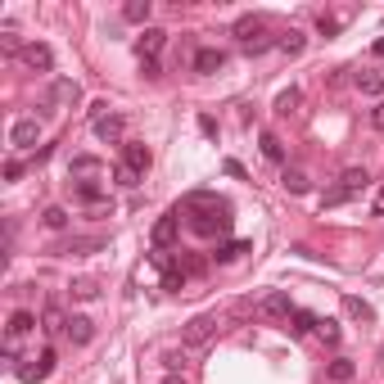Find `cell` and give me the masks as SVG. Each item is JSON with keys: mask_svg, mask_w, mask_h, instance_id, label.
Returning a JSON list of instances; mask_svg holds the SVG:
<instances>
[{"mask_svg": "<svg viewBox=\"0 0 384 384\" xmlns=\"http://www.w3.org/2000/svg\"><path fill=\"white\" fill-rule=\"evenodd\" d=\"M181 213V208H177ZM181 217H190V230L195 235H204V239H213V235H226L230 230V208H226V199L222 204H213V208H190V213H181Z\"/></svg>", "mask_w": 384, "mask_h": 384, "instance_id": "cell-1", "label": "cell"}, {"mask_svg": "<svg viewBox=\"0 0 384 384\" xmlns=\"http://www.w3.org/2000/svg\"><path fill=\"white\" fill-rule=\"evenodd\" d=\"M267 18L263 14H244V18H235V36H239V45H244L249 54H258V50H267Z\"/></svg>", "mask_w": 384, "mask_h": 384, "instance_id": "cell-2", "label": "cell"}, {"mask_svg": "<svg viewBox=\"0 0 384 384\" xmlns=\"http://www.w3.org/2000/svg\"><path fill=\"white\" fill-rule=\"evenodd\" d=\"M36 140H41V122L36 118H14V127H9V145L14 149H32Z\"/></svg>", "mask_w": 384, "mask_h": 384, "instance_id": "cell-3", "label": "cell"}, {"mask_svg": "<svg viewBox=\"0 0 384 384\" xmlns=\"http://www.w3.org/2000/svg\"><path fill=\"white\" fill-rule=\"evenodd\" d=\"M213 330H217V312H204V316H195V321L186 325V334H181V339H186V348H199V344L213 339Z\"/></svg>", "mask_w": 384, "mask_h": 384, "instance_id": "cell-4", "label": "cell"}, {"mask_svg": "<svg viewBox=\"0 0 384 384\" xmlns=\"http://www.w3.org/2000/svg\"><path fill=\"white\" fill-rule=\"evenodd\" d=\"M149 163H154L149 145H140V140H127V145H122V168H131L136 177H145V172H149Z\"/></svg>", "mask_w": 384, "mask_h": 384, "instance_id": "cell-5", "label": "cell"}, {"mask_svg": "<svg viewBox=\"0 0 384 384\" xmlns=\"http://www.w3.org/2000/svg\"><path fill=\"white\" fill-rule=\"evenodd\" d=\"M95 136L109 140V145H127V118L122 113H109V118L95 122Z\"/></svg>", "mask_w": 384, "mask_h": 384, "instance_id": "cell-6", "label": "cell"}, {"mask_svg": "<svg viewBox=\"0 0 384 384\" xmlns=\"http://www.w3.org/2000/svg\"><path fill=\"white\" fill-rule=\"evenodd\" d=\"M253 312H263V316H285V321H290V316H294V303H290V294L272 290V294H263V299L253 303Z\"/></svg>", "mask_w": 384, "mask_h": 384, "instance_id": "cell-7", "label": "cell"}, {"mask_svg": "<svg viewBox=\"0 0 384 384\" xmlns=\"http://www.w3.org/2000/svg\"><path fill=\"white\" fill-rule=\"evenodd\" d=\"M177 235H181V213H168V217L154 222V249H172Z\"/></svg>", "mask_w": 384, "mask_h": 384, "instance_id": "cell-8", "label": "cell"}, {"mask_svg": "<svg viewBox=\"0 0 384 384\" xmlns=\"http://www.w3.org/2000/svg\"><path fill=\"white\" fill-rule=\"evenodd\" d=\"M100 172H104V163L95 158V154H77V158L68 163V177L77 181V186H82V181H95Z\"/></svg>", "mask_w": 384, "mask_h": 384, "instance_id": "cell-9", "label": "cell"}, {"mask_svg": "<svg viewBox=\"0 0 384 384\" xmlns=\"http://www.w3.org/2000/svg\"><path fill=\"white\" fill-rule=\"evenodd\" d=\"M18 371V376H23V380H45V376H50V371H54V348H45V353H36V357H32V367H14Z\"/></svg>", "mask_w": 384, "mask_h": 384, "instance_id": "cell-10", "label": "cell"}, {"mask_svg": "<svg viewBox=\"0 0 384 384\" xmlns=\"http://www.w3.org/2000/svg\"><path fill=\"white\" fill-rule=\"evenodd\" d=\"M41 330L50 334V339H59V334H68V316H64V307L45 303V312H41Z\"/></svg>", "mask_w": 384, "mask_h": 384, "instance_id": "cell-11", "label": "cell"}, {"mask_svg": "<svg viewBox=\"0 0 384 384\" xmlns=\"http://www.w3.org/2000/svg\"><path fill=\"white\" fill-rule=\"evenodd\" d=\"M23 64H27V68H32V73H50V64H54V54H50V45H41V41H32V45H27V50H23Z\"/></svg>", "mask_w": 384, "mask_h": 384, "instance_id": "cell-12", "label": "cell"}, {"mask_svg": "<svg viewBox=\"0 0 384 384\" xmlns=\"http://www.w3.org/2000/svg\"><path fill=\"white\" fill-rule=\"evenodd\" d=\"M163 45H168V32H158V27H145V32H140V41H136V50H140V59H158Z\"/></svg>", "mask_w": 384, "mask_h": 384, "instance_id": "cell-13", "label": "cell"}, {"mask_svg": "<svg viewBox=\"0 0 384 384\" xmlns=\"http://www.w3.org/2000/svg\"><path fill=\"white\" fill-rule=\"evenodd\" d=\"M367 181H371V177H367V168H344V177H339V190L353 199V195H362V190H367Z\"/></svg>", "mask_w": 384, "mask_h": 384, "instance_id": "cell-14", "label": "cell"}, {"mask_svg": "<svg viewBox=\"0 0 384 384\" xmlns=\"http://www.w3.org/2000/svg\"><path fill=\"white\" fill-rule=\"evenodd\" d=\"M50 100L54 104H77V100H82V86H77L73 77H59V82L50 86Z\"/></svg>", "mask_w": 384, "mask_h": 384, "instance_id": "cell-15", "label": "cell"}, {"mask_svg": "<svg viewBox=\"0 0 384 384\" xmlns=\"http://www.w3.org/2000/svg\"><path fill=\"white\" fill-rule=\"evenodd\" d=\"M68 294L77 303H91V299H100V281H95V276H77V281L68 285Z\"/></svg>", "mask_w": 384, "mask_h": 384, "instance_id": "cell-16", "label": "cell"}, {"mask_svg": "<svg viewBox=\"0 0 384 384\" xmlns=\"http://www.w3.org/2000/svg\"><path fill=\"white\" fill-rule=\"evenodd\" d=\"M68 339L73 344H91L95 339V321L91 316H68Z\"/></svg>", "mask_w": 384, "mask_h": 384, "instance_id": "cell-17", "label": "cell"}, {"mask_svg": "<svg viewBox=\"0 0 384 384\" xmlns=\"http://www.w3.org/2000/svg\"><path fill=\"white\" fill-rule=\"evenodd\" d=\"M281 186L290 190V195H307V190H312V181H307V172H299V168H285V172H281Z\"/></svg>", "mask_w": 384, "mask_h": 384, "instance_id": "cell-18", "label": "cell"}, {"mask_svg": "<svg viewBox=\"0 0 384 384\" xmlns=\"http://www.w3.org/2000/svg\"><path fill=\"white\" fill-rule=\"evenodd\" d=\"M222 64H226V54H222V50H199V54H195V68L204 73V77H208V73H217Z\"/></svg>", "mask_w": 384, "mask_h": 384, "instance_id": "cell-19", "label": "cell"}, {"mask_svg": "<svg viewBox=\"0 0 384 384\" xmlns=\"http://www.w3.org/2000/svg\"><path fill=\"white\" fill-rule=\"evenodd\" d=\"M104 244H109V239H104V235H77L73 244L64 249V253H95V249H104Z\"/></svg>", "mask_w": 384, "mask_h": 384, "instance_id": "cell-20", "label": "cell"}, {"mask_svg": "<svg viewBox=\"0 0 384 384\" xmlns=\"http://www.w3.org/2000/svg\"><path fill=\"white\" fill-rule=\"evenodd\" d=\"M344 312H348L353 321H371V316H376V312H371V303H362L357 294H348V299H344Z\"/></svg>", "mask_w": 384, "mask_h": 384, "instance_id": "cell-21", "label": "cell"}, {"mask_svg": "<svg viewBox=\"0 0 384 384\" xmlns=\"http://www.w3.org/2000/svg\"><path fill=\"white\" fill-rule=\"evenodd\" d=\"M357 91L362 95H384V77L380 73H357Z\"/></svg>", "mask_w": 384, "mask_h": 384, "instance_id": "cell-22", "label": "cell"}, {"mask_svg": "<svg viewBox=\"0 0 384 384\" xmlns=\"http://www.w3.org/2000/svg\"><path fill=\"white\" fill-rule=\"evenodd\" d=\"M149 0H127V9H122V14H127V23H149Z\"/></svg>", "mask_w": 384, "mask_h": 384, "instance_id": "cell-23", "label": "cell"}, {"mask_svg": "<svg viewBox=\"0 0 384 384\" xmlns=\"http://www.w3.org/2000/svg\"><path fill=\"white\" fill-rule=\"evenodd\" d=\"M0 50H5V54H23V50H27V45L18 41V32H14V27H9V23L0 27Z\"/></svg>", "mask_w": 384, "mask_h": 384, "instance_id": "cell-24", "label": "cell"}, {"mask_svg": "<svg viewBox=\"0 0 384 384\" xmlns=\"http://www.w3.org/2000/svg\"><path fill=\"white\" fill-rule=\"evenodd\" d=\"M239 253H249V244H244V239H230V244H222L213 258H217V263H235Z\"/></svg>", "mask_w": 384, "mask_h": 384, "instance_id": "cell-25", "label": "cell"}, {"mask_svg": "<svg viewBox=\"0 0 384 384\" xmlns=\"http://www.w3.org/2000/svg\"><path fill=\"white\" fill-rule=\"evenodd\" d=\"M290 321H294V325H290L294 334H307V330H316V316H312V312H303V307H294V316H290Z\"/></svg>", "mask_w": 384, "mask_h": 384, "instance_id": "cell-26", "label": "cell"}, {"mask_svg": "<svg viewBox=\"0 0 384 384\" xmlns=\"http://www.w3.org/2000/svg\"><path fill=\"white\" fill-rule=\"evenodd\" d=\"M353 376H357V371H353V362H348V357H339V362H330V380H334V384H348Z\"/></svg>", "mask_w": 384, "mask_h": 384, "instance_id": "cell-27", "label": "cell"}, {"mask_svg": "<svg viewBox=\"0 0 384 384\" xmlns=\"http://www.w3.org/2000/svg\"><path fill=\"white\" fill-rule=\"evenodd\" d=\"M303 45H307V41H303V32H294V27L281 36V50L290 54V59H294V54H303Z\"/></svg>", "mask_w": 384, "mask_h": 384, "instance_id": "cell-28", "label": "cell"}, {"mask_svg": "<svg viewBox=\"0 0 384 384\" xmlns=\"http://www.w3.org/2000/svg\"><path fill=\"white\" fill-rule=\"evenodd\" d=\"M163 290H168V294H181V290H186V272H181V267L163 272Z\"/></svg>", "mask_w": 384, "mask_h": 384, "instance_id": "cell-29", "label": "cell"}, {"mask_svg": "<svg viewBox=\"0 0 384 384\" xmlns=\"http://www.w3.org/2000/svg\"><path fill=\"white\" fill-rule=\"evenodd\" d=\"M344 18H348V14H321V18H316V27H321V36H334V32L344 27Z\"/></svg>", "mask_w": 384, "mask_h": 384, "instance_id": "cell-30", "label": "cell"}, {"mask_svg": "<svg viewBox=\"0 0 384 384\" xmlns=\"http://www.w3.org/2000/svg\"><path fill=\"white\" fill-rule=\"evenodd\" d=\"M316 334H321L325 344H339V325H334L330 316H316Z\"/></svg>", "mask_w": 384, "mask_h": 384, "instance_id": "cell-31", "label": "cell"}, {"mask_svg": "<svg viewBox=\"0 0 384 384\" xmlns=\"http://www.w3.org/2000/svg\"><path fill=\"white\" fill-rule=\"evenodd\" d=\"M41 222L50 226V230H64V226H68V213H64V208H45V213H41Z\"/></svg>", "mask_w": 384, "mask_h": 384, "instance_id": "cell-32", "label": "cell"}, {"mask_svg": "<svg viewBox=\"0 0 384 384\" xmlns=\"http://www.w3.org/2000/svg\"><path fill=\"white\" fill-rule=\"evenodd\" d=\"M263 154H267V158H272V163H281V158H285V145H281V140L272 136V131H267V136H263Z\"/></svg>", "mask_w": 384, "mask_h": 384, "instance_id": "cell-33", "label": "cell"}, {"mask_svg": "<svg viewBox=\"0 0 384 384\" xmlns=\"http://www.w3.org/2000/svg\"><path fill=\"white\" fill-rule=\"evenodd\" d=\"M294 109H299V86H290V91L276 100V113H294Z\"/></svg>", "mask_w": 384, "mask_h": 384, "instance_id": "cell-34", "label": "cell"}, {"mask_svg": "<svg viewBox=\"0 0 384 384\" xmlns=\"http://www.w3.org/2000/svg\"><path fill=\"white\" fill-rule=\"evenodd\" d=\"M339 204H348V195H344L339 186H330V190L321 195V208H339Z\"/></svg>", "mask_w": 384, "mask_h": 384, "instance_id": "cell-35", "label": "cell"}, {"mask_svg": "<svg viewBox=\"0 0 384 384\" xmlns=\"http://www.w3.org/2000/svg\"><path fill=\"white\" fill-rule=\"evenodd\" d=\"M113 177H118V186H127V190H131V186H136V181H140V177H136V172H131V168H118V172H113Z\"/></svg>", "mask_w": 384, "mask_h": 384, "instance_id": "cell-36", "label": "cell"}, {"mask_svg": "<svg viewBox=\"0 0 384 384\" xmlns=\"http://www.w3.org/2000/svg\"><path fill=\"white\" fill-rule=\"evenodd\" d=\"M0 172H5V181H18V177H23V163H18V158H9Z\"/></svg>", "mask_w": 384, "mask_h": 384, "instance_id": "cell-37", "label": "cell"}, {"mask_svg": "<svg viewBox=\"0 0 384 384\" xmlns=\"http://www.w3.org/2000/svg\"><path fill=\"white\" fill-rule=\"evenodd\" d=\"M186 367H190L186 353H168V371H186Z\"/></svg>", "mask_w": 384, "mask_h": 384, "instance_id": "cell-38", "label": "cell"}, {"mask_svg": "<svg viewBox=\"0 0 384 384\" xmlns=\"http://www.w3.org/2000/svg\"><path fill=\"white\" fill-rule=\"evenodd\" d=\"M371 122H376V127H380V131H384V100H380V104H376V113H371Z\"/></svg>", "mask_w": 384, "mask_h": 384, "instance_id": "cell-39", "label": "cell"}, {"mask_svg": "<svg viewBox=\"0 0 384 384\" xmlns=\"http://www.w3.org/2000/svg\"><path fill=\"white\" fill-rule=\"evenodd\" d=\"M376 208H384V186H380V195H376Z\"/></svg>", "mask_w": 384, "mask_h": 384, "instance_id": "cell-40", "label": "cell"}, {"mask_svg": "<svg viewBox=\"0 0 384 384\" xmlns=\"http://www.w3.org/2000/svg\"><path fill=\"white\" fill-rule=\"evenodd\" d=\"M163 384H186V380H177V376H168V380H163Z\"/></svg>", "mask_w": 384, "mask_h": 384, "instance_id": "cell-41", "label": "cell"}, {"mask_svg": "<svg viewBox=\"0 0 384 384\" xmlns=\"http://www.w3.org/2000/svg\"><path fill=\"white\" fill-rule=\"evenodd\" d=\"M380 371H384V344H380Z\"/></svg>", "mask_w": 384, "mask_h": 384, "instance_id": "cell-42", "label": "cell"}]
</instances>
